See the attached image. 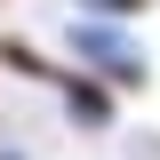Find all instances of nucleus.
<instances>
[{"label": "nucleus", "mask_w": 160, "mask_h": 160, "mask_svg": "<svg viewBox=\"0 0 160 160\" xmlns=\"http://www.w3.org/2000/svg\"><path fill=\"white\" fill-rule=\"evenodd\" d=\"M0 64H8V72H24V80H40V88L64 104V120H72V128H88V136H104V128L120 120V96L104 88V80H88L80 64H64V56H40L32 40H0Z\"/></svg>", "instance_id": "1"}, {"label": "nucleus", "mask_w": 160, "mask_h": 160, "mask_svg": "<svg viewBox=\"0 0 160 160\" xmlns=\"http://www.w3.org/2000/svg\"><path fill=\"white\" fill-rule=\"evenodd\" d=\"M64 64H80L88 80H104L112 96H136L152 80V56L128 24H104V16H72L64 24Z\"/></svg>", "instance_id": "2"}, {"label": "nucleus", "mask_w": 160, "mask_h": 160, "mask_svg": "<svg viewBox=\"0 0 160 160\" xmlns=\"http://www.w3.org/2000/svg\"><path fill=\"white\" fill-rule=\"evenodd\" d=\"M152 0H80V16H104V24H136Z\"/></svg>", "instance_id": "3"}, {"label": "nucleus", "mask_w": 160, "mask_h": 160, "mask_svg": "<svg viewBox=\"0 0 160 160\" xmlns=\"http://www.w3.org/2000/svg\"><path fill=\"white\" fill-rule=\"evenodd\" d=\"M0 160H24V152H0Z\"/></svg>", "instance_id": "4"}]
</instances>
